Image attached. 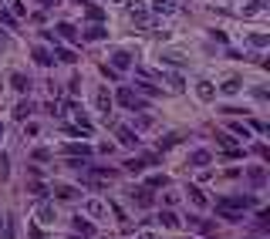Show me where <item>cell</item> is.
<instances>
[{"instance_id":"cell-10","label":"cell","mask_w":270,"mask_h":239,"mask_svg":"<svg viewBox=\"0 0 270 239\" xmlns=\"http://www.w3.org/2000/svg\"><path fill=\"white\" fill-rule=\"evenodd\" d=\"M189 226L199 229L203 236H216V223H206V219H196V215H189Z\"/></svg>"},{"instance_id":"cell-26","label":"cell","mask_w":270,"mask_h":239,"mask_svg":"<svg viewBox=\"0 0 270 239\" xmlns=\"http://www.w3.org/2000/svg\"><path fill=\"white\" fill-rule=\"evenodd\" d=\"M125 7H129L135 17H146V4H142V0H125Z\"/></svg>"},{"instance_id":"cell-7","label":"cell","mask_w":270,"mask_h":239,"mask_svg":"<svg viewBox=\"0 0 270 239\" xmlns=\"http://www.w3.org/2000/svg\"><path fill=\"white\" fill-rule=\"evenodd\" d=\"M196 95H199V101H213L216 98V88H213V81H196Z\"/></svg>"},{"instance_id":"cell-8","label":"cell","mask_w":270,"mask_h":239,"mask_svg":"<svg viewBox=\"0 0 270 239\" xmlns=\"http://www.w3.org/2000/svg\"><path fill=\"white\" fill-rule=\"evenodd\" d=\"M132 199L139 202L142 209H149V206H152V202H156V195H152V189H149V185H146V189H132Z\"/></svg>"},{"instance_id":"cell-36","label":"cell","mask_w":270,"mask_h":239,"mask_svg":"<svg viewBox=\"0 0 270 239\" xmlns=\"http://www.w3.org/2000/svg\"><path fill=\"white\" fill-rule=\"evenodd\" d=\"M44 7H57V4H61V0H41Z\"/></svg>"},{"instance_id":"cell-25","label":"cell","mask_w":270,"mask_h":239,"mask_svg":"<svg viewBox=\"0 0 270 239\" xmlns=\"http://www.w3.org/2000/svg\"><path fill=\"white\" fill-rule=\"evenodd\" d=\"M135 91H142V95H162V91H159L156 84H149V81H135Z\"/></svg>"},{"instance_id":"cell-3","label":"cell","mask_w":270,"mask_h":239,"mask_svg":"<svg viewBox=\"0 0 270 239\" xmlns=\"http://www.w3.org/2000/svg\"><path fill=\"white\" fill-rule=\"evenodd\" d=\"M118 104H125V108H132V112H139V108H146V101H142L139 95H135V91L132 88H118Z\"/></svg>"},{"instance_id":"cell-23","label":"cell","mask_w":270,"mask_h":239,"mask_svg":"<svg viewBox=\"0 0 270 239\" xmlns=\"http://www.w3.org/2000/svg\"><path fill=\"white\" fill-rule=\"evenodd\" d=\"M34 61H37V64H51L54 57H51V51H48V48H34Z\"/></svg>"},{"instance_id":"cell-30","label":"cell","mask_w":270,"mask_h":239,"mask_svg":"<svg viewBox=\"0 0 270 239\" xmlns=\"http://www.w3.org/2000/svg\"><path fill=\"white\" fill-rule=\"evenodd\" d=\"M250 44H254V48H267V44H270V34H250Z\"/></svg>"},{"instance_id":"cell-12","label":"cell","mask_w":270,"mask_h":239,"mask_svg":"<svg viewBox=\"0 0 270 239\" xmlns=\"http://www.w3.org/2000/svg\"><path fill=\"white\" fill-rule=\"evenodd\" d=\"M210 162H213V155H210L206 148H196L193 155H189V165H199V168H203V165H210Z\"/></svg>"},{"instance_id":"cell-15","label":"cell","mask_w":270,"mask_h":239,"mask_svg":"<svg viewBox=\"0 0 270 239\" xmlns=\"http://www.w3.org/2000/svg\"><path fill=\"white\" fill-rule=\"evenodd\" d=\"M74 232H81L85 239H91V236H95V226H91L88 219H81V215H78V219H74Z\"/></svg>"},{"instance_id":"cell-19","label":"cell","mask_w":270,"mask_h":239,"mask_svg":"<svg viewBox=\"0 0 270 239\" xmlns=\"http://www.w3.org/2000/svg\"><path fill=\"white\" fill-rule=\"evenodd\" d=\"M85 17H88V20H95V24H98L101 17H105V10H101V7H95V4H88V0H85Z\"/></svg>"},{"instance_id":"cell-2","label":"cell","mask_w":270,"mask_h":239,"mask_svg":"<svg viewBox=\"0 0 270 239\" xmlns=\"http://www.w3.org/2000/svg\"><path fill=\"white\" fill-rule=\"evenodd\" d=\"M250 206H254L250 195H226V199L216 202V209H226V212H233V209H250Z\"/></svg>"},{"instance_id":"cell-14","label":"cell","mask_w":270,"mask_h":239,"mask_svg":"<svg viewBox=\"0 0 270 239\" xmlns=\"http://www.w3.org/2000/svg\"><path fill=\"white\" fill-rule=\"evenodd\" d=\"M10 84H14V88L20 91V95H27V91H31V78H24L20 71H14V74H10Z\"/></svg>"},{"instance_id":"cell-4","label":"cell","mask_w":270,"mask_h":239,"mask_svg":"<svg viewBox=\"0 0 270 239\" xmlns=\"http://www.w3.org/2000/svg\"><path fill=\"white\" fill-rule=\"evenodd\" d=\"M81 209H85V215H91V219H105V215H108V206L98 202V199H88Z\"/></svg>"},{"instance_id":"cell-16","label":"cell","mask_w":270,"mask_h":239,"mask_svg":"<svg viewBox=\"0 0 270 239\" xmlns=\"http://www.w3.org/2000/svg\"><path fill=\"white\" fill-rule=\"evenodd\" d=\"M65 151H68V155H71V159H78V155H81V159H85V155H91V148H88V145H78V142H71V145H65Z\"/></svg>"},{"instance_id":"cell-18","label":"cell","mask_w":270,"mask_h":239,"mask_svg":"<svg viewBox=\"0 0 270 239\" xmlns=\"http://www.w3.org/2000/svg\"><path fill=\"white\" fill-rule=\"evenodd\" d=\"M240 88H243V81H240V78H226V81H223V95H240Z\"/></svg>"},{"instance_id":"cell-1","label":"cell","mask_w":270,"mask_h":239,"mask_svg":"<svg viewBox=\"0 0 270 239\" xmlns=\"http://www.w3.org/2000/svg\"><path fill=\"white\" fill-rule=\"evenodd\" d=\"M34 219L41 226H54V219H57V209H54V202H37V209H34Z\"/></svg>"},{"instance_id":"cell-29","label":"cell","mask_w":270,"mask_h":239,"mask_svg":"<svg viewBox=\"0 0 270 239\" xmlns=\"http://www.w3.org/2000/svg\"><path fill=\"white\" fill-rule=\"evenodd\" d=\"M142 168H146V159H129L125 162V172H135V176H139Z\"/></svg>"},{"instance_id":"cell-28","label":"cell","mask_w":270,"mask_h":239,"mask_svg":"<svg viewBox=\"0 0 270 239\" xmlns=\"http://www.w3.org/2000/svg\"><path fill=\"white\" fill-rule=\"evenodd\" d=\"M31 112H34V108H31V101H20V104L14 108V118H20V121H24V118H27Z\"/></svg>"},{"instance_id":"cell-35","label":"cell","mask_w":270,"mask_h":239,"mask_svg":"<svg viewBox=\"0 0 270 239\" xmlns=\"http://www.w3.org/2000/svg\"><path fill=\"white\" fill-rule=\"evenodd\" d=\"M250 179H254V182L260 185V182H263V168H250Z\"/></svg>"},{"instance_id":"cell-37","label":"cell","mask_w":270,"mask_h":239,"mask_svg":"<svg viewBox=\"0 0 270 239\" xmlns=\"http://www.w3.org/2000/svg\"><path fill=\"white\" fill-rule=\"evenodd\" d=\"M135 239H156V236H152V232H139V236H135Z\"/></svg>"},{"instance_id":"cell-17","label":"cell","mask_w":270,"mask_h":239,"mask_svg":"<svg viewBox=\"0 0 270 239\" xmlns=\"http://www.w3.org/2000/svg\"><path fill=\"white\" fill-rule=\"evenodd\" d=\"M105 37H108V27H101V24H95V27L85 31V40H105Z\"/></svg>"},{"instance_id":"cell-13","label":"cell","mask_w":270,"mask_h":239,"mask_svg":"<svg viewBox=\"0 0 270 239\" xmlns=\"http://www.w3.org/2000/svg\"><path fill=\"white\" fill-rule=\"evenodd\" d=\"M159 223H162L165 229H179V215L172 212V209H162V212H159Z\"/></svg>"},{"instance_id":"cell-24","label":"cell","mask_w":270,"mask_h":239,"mask_svg":"<svg viewBox=\"0 0 270 239\" xmlns=\"http://www.w3.org/2000/svg\"><path fill=\"white\" fill-rule=\"evenodd\" d=\"M54 57H57V61H65V64H74V61H78V57H74V51H68V48H57Z\"/></svg>"},{"instance_id":"cell-6","label":"cell","mask_w":270,"mask_h":239,"mask_svg":"<svg viewBox=\"0 0 270 239\" xmlns=\"http://www.w3.org/2000/svg\"><path fill=\"white\" fill-rule=\"evenodd\" d=\"M112 68H115V71H129V68H132V54H129V51H115V54H112Z\"/></svg>"},{"instance_id":"cell-20","label":"cell","mask_w":270,"mask_h":239,"mask_svg":"<svg viewBox=\"0 0 270 239\" xmlns=\"http://www.w3.org/2000/svg\"><path fill=\"white\" fill-rule=\"evenodd\" d=\"M54 31H57V37H65V40H78V31L71 24H57Z\"/></svg>"},{"instance_id":"cell-34","label":"cell","mask_w":270,"mask_h":239,"mask_svg":"<svg viewBox=\"0 0 270 239\" xmlns=\"http://www.w3.org/2000/svg\"><path fill=\"white\" fill-rule=\"evenodd\" d=\"M159 185H165V176H152L149 179V189H159Z\"/></svg>"},{"instance_id":"cell-5","label":"cell","mask_w":270,"mask_h":239,"mask_svg":"<svg viewBox=\"0 0 270 239\" xmlns=\"http://www.w3.org/2000/svg\"><path fill=\"white\" fill-rule=\"evenodd\" d=\"M115 135H118V142H122L125 148H135V145H139V135H135L129 125H118V128H115Z\"/></svg>"},{"instance_id":"cell-9","label":"cell","mask_w":270,"mask_h":239,"mask_svg":"<svg viewBox=\"0 0 270 239\" xmlns=\"http://www.w3.org/2000/svg\"><path fill=\"white\" fill-rule=\"evenodd\" d=\"M95 104H98V112L105 115V118L112 115V95H108V88H101L98 95H95Z\"/></svg>"},{"instance_id":"cell-11","label":"cell","mask_w":270,"mask_h":239,"mask_svg":"<svg viewBox=\"0 0 270 239\" xmlns=\"http://www.w3.org/2000/svg\"><path fill=\"white\" fill-rule=\"evenodd\" d=\"M162 61L172 64V68H182V64H186V54H182V51H176V48H169V51H162Z\"/></svg>"},{"instance_id":"cell-21","label":"cell","mask_w":270,"mask_h":239,"mask_svg":"<svg viewBox=\"0 0 270 239\" xmlns=\"http://www.w3.org/2000/svg\"><path fill=\"white\" fill-rule=\"evenodd\" d=\"M10 179V159H7V151H0V182H7Z\"/></svg>"},{"instance_id":"cell-32","label":"cell","mask_w":270,"mask_h":239,"mask_svg":"<svg viewBox=\"0 0 270 239\" xmlns=\"http://www.w3.org/2000/svg\"><path fill=\"white\" fill-rule=\"evenodd\" d=\"M54 192H57V195H61V199H74V195H78V192H74L71 185H57Z\"/></svg>"},{"instance_id":"cell-22","label":"cell","mask_w":270,"mask_h":239,"mask_svg":"<svg viewBox=\"0 0 270 239\" xmlns=\"http://www.w3.org/2000/svg\"><path fill=\"white\" fill-rule=\"evenodd\" d=\"M152 10H159V14H172V10H176V0H156Z\"/></svg>"},{"instance_id":"cell-33","label":"cell","mask_w":270,"mask_h":239,"mask_svg":"<svg viewBox=\"0 0 270 239\" xmlns=\"http://www.w3.org/2000/svg\"><path fill=\"white\" fill-rule=\"evenodd\" d=\"M230 128H233V135H240V138H250V128H246V125H240V121H233Z\"/></svg>"},{"instance_id":"cell-27","label":"cell","mask_w":270,"mask_h":239,"mask_svg":"<svg viewBox=\"0 0 270 239\" xmlns=\"http://www.w3.org/2000/svg\"><path fill=\"white\" fill-rule=\"evenodd\" d=\"M186 192H189V199L196 202V206H199V209H203V206H206V195H203V192H199V189H196V185H189V189H186Z\"/></svg>"},{"instance_id":"cell-31","label":"cell","mask_w":270,"mask_h":239,"mask_svg":"<svg viewBox=\"0 0 270 239\" xmlns=\"http://www.w3.org/2000/svg\"><path fill=\"white\" fill-rule=\"evenodd\" d=\"M169 88H172V91H182V88H186L182 74H169Z\"/></svg>"}]
</instances>
